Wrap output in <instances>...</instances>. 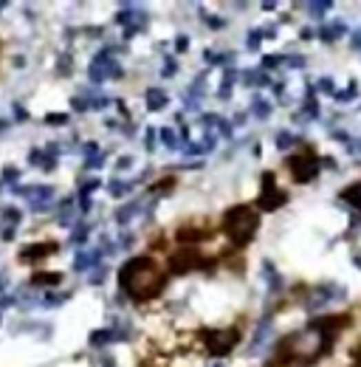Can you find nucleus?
Here are the masks:
<instances>
[{
  "instance_id": "26",
  "label": "nucleus",
  "mask_w": 361,
  "mask_h": 367,
  "mask_svg": "<svg viewBox=\"0 0 361 367\" xmlns=\"http://www.w3.org/2000/svg\"><path fill=\"white\" fill-rule=\"evenodd\" d=\"M59 226H74V209H71V201L65 204V209L63 212H59Z\"/></svg>"
},
{
  "instance_id": "50",
  "label": "nucleus",
  "mask_w": 361,
  "mask_h": 367,
  "mask_svg": "<svg viewBox=\"0 0 361 367\" xmlns=\"http://www.w3.org/2000/svg\"><path fill=\"white\" fill-rule=\"evenodd\" d=\"M14 116H17V119H23V121H25V119H28V113H25V110H23V108H20V105H14Z\"/></svg>"
},
{
  "instance_id": "52",
  "label": "nucleus",
  "mask_w": 361,
  "mask_h": 367,
  "mask_svg": "<svg viewBox=\"0 0 361 367\" xmlns=\"http://www.w3.org/2000/svg\"><path fill=\"white\" fill-rule=\"evenodd\" d=\"M102 367H116V364H113L110 359H105V361H102Z\"/></svg>"
},
{
  "instance_id": "23",
  "label": "nucleus",
  "mask_w": 361,
  "mask_h": 367,
  "mask_svg": "<svg viewBox=\"0 0 361 367\" xmlns=\"http://www.w3.org/2000/svg\"><path fill=\"white\" fill-rule=\"evenodd\" d=\"M243 82L246 85H268V77L262 71H246L243 74Z\"/></svg>"
},
{
  "instance_id": "21",
  "label": "nucleus",
  "mask_w": 361,
  "mask_h": 367,
  "mask_svg": "<svg viewBox=\"0 0 361 367\" xmlns=\"http://www.w3.org/2000/svg\"><path fill=\"white\" fill-rule=\"evenodd\" d=\"M234 77H237V71H234V68H229V71H226V77H223V82H220V85H223V88H220V94H218L220 99H229V97H231V85H234Z\"/></svg>"
},
{
  "instance_id": "2",
  "label": "nucleus",
  "mask_w": 361,
  "mask_h": 367,
  "mask_svg": "<svg viewBox=\"0 0 361 367\" xmlns=\"http://www.w3.org/2000/svg\"><path fill=\"white\" fill-rule=\"evenodd\" d=\"M118 286H122L136 302H144V299L158 297V291L164 288V277L158 274L156 263L149 257H133L122 266V271H118Z\"/></svg>"
},
{
  "instance_id": "55",
  "label": "nucleus",
  "mask_w": 361,
  "mask_h": 367,
  "mask_svg": "<svg viewBox=\"0 0 361 367\" xmlns=\"http://www.w3.org/2000/svg\"><path fill=\"white\" fill-rule=\"evenodd\" d=\"M141 367H149V364H141Z\"/></svg>"
},
{
  "instance_id": "33",
  "label": "nucleus",
  "mask_w": 361,
  "mask_h": 367,
  "mask_svg": "<svg viewBox=\"0 0 361 367\" xmlns=\"http://www.w3.org/2000/svg\"><path fill=\"white\" fill-rule=\"evenodd\" d=\"M293 141H296V139H293L291 133H277V147H280V150H291Z\"/></svg>"
},
{
  "instance_id": "9",
  "label": "nucleus",
  "mask_w": 361,
  "mask_h": 367,
  "mask_svg": "<svg viewBox=\"0 0 361 367\" xmlns=\"http://www.w3.org/2000/svg\"><path fill=\"white\" fill-rule=\"evenodd\" d=\"M14 192H17V195H23V198H28V201H32V206H34V204L54 201V187H45V184H32V187H17Z\"/></svg>"
},
{
  "instance_id": "38",
  "label": "nucleus",
  "mask_w": 361,
  "mask_h": 367,
  "mask_svg": "<svg viewBox=\"0 0 361 367\" xmlns=\"http://www.w3.org/2000/svg\"><path fill=\"white\" fill-rule=\"evenodd\" d=\"M203 23H206L209 28H223V26H226V20H220V17H215V14H203Z\"/></svg>"
},
{
  "instance_id": "24",
  "label": "nucleus",
  "mask_w": 361,
  "mask_h": 367,
  "mask_svg": "<svg viewBox=\"0 0 361 367\" xmlns=\"http://www.w3.org/2000/svg\"><path fill=\"white\" fill-rule=\"evenodd\" d=\"M158 136H161V141H164L169 150H178V144H180V141H178V136H175V130H172V128H161V133H158Z\"/></svg>"
},
{
  "instance_id": "5",
  "label": "nucleus",
  "mask_w": 361,
  "mask_h": 367,
  "mask_svg": "<svg viewBox=\"0 0 361 367\" xmlns=\"http://www.w3.org/2000/svg\"><path fill=\"white\" fill-rule=\"evenodd\" d=\"M288 167H291V175H293L296 184H308V181H313L319 175L322 161L316 159L313 150H305V152H296V156H291Z\"/></svg>"
},
{
  "instance_id": "1",
  "label": "nucleus",
  "mask_w": 361,
  "mask_h": 367,
  "mask_svg": "<svg viewBox=\"0 0 361 367\" xmlns=\"http://www.w3.org/2000/svg\"><path fill=\"white\" fill-rule=\"evenodd\" d=\"M330 345H333V336H327L316 325H308L305 330H296V333L285 336V339L277 345V353L268 361V367H288V364L308 367L324 350H330Z\"/></svg>"
},
{
  "instance_id": "53",
  "label": "nucleus",
  "mask_w": 361,
  "mask_h": 367,
  "mask_svg": "<svg viewBox=\"0 0 361 367\" xmlns=\"http://www.w3.org/2000/svg\"><path fill=\"white\" fill-rule=\"evenodd\" d=\"M6 128H9V125H6V121H0V133H3V130H6Z\"/></svg>"
},
{
  "instance_id": "48",
  "label": "nucleus",
  "mask_w": 361,
  "mask_h": 367,
  "mask_svg": "<svg viewBox=\"0 0 361 367\" xmlns=\"http://www.w3.org/2000/svg\"><path fill=\"white\" fill-rule=\"evenodd\" d=\"M350 150L355 152V159L361 161V139H358V141H350Z\"/></svg>"
},
{
  "instance_id": "17",
  "label": "nucleus",
  "mask_w": 361,
  "mask_h": 367,
  "mask_svg": "<svg viewBox=\"0 0 361 367\" xmlns=\"http://www.w3.org/2000/svg\"><path fill=\"white\" fill-rule=\"evenodd\" d=\"M63 283V274H48V271H40V274H34L32 277V286H59Z\"/></svg>"
},
{
  "instance_id": "34",
  "label": "nucleus",
  "mask_w": 361,
  "mask_h": 367,
  "mask_svg": "<svg viewBox=\"0 0 361 367\" xmlns=\"http://www.w3.org/2000/svg\"><path fill=\"white\" fill-rule=\"evenodd\" d=\"M316 85H319V90H322V94H330V97H336V88H333V79H330V77L319 79Z\"/></svg>"
},
{
  "instance_id": "13",
  "label": "nucleus",
  "mask_w": 361,
  "mask_h": 367,
  "mask_svg": "<svg viewBox=\"0 0 361 367\" xmlns=\"http://www.w3.org/2000/svg\"><path fill=\"white\" fill-rule=\"evenodd\" d=\"M330 299H344V288L342 286H322L311 305H313V308H319L322 302H330Z\"/></svg>"
},
{
  "instance_id": "51",
  "label": "nucleus",
  "mask_w": 361,
  "mask_h": 367,
  "mask_svg": "<svg viewBox=\"0 0 361 367\" xmlns=\"http://www.w3.org/2000/svg\"><path fill=\"white\" fill-rule=\"evenodd\" d=\"M0 291H6V277H3V274H0Z\"/></svg>"
},
{
  "instance_id": "15",
  "label": "nucleus",
  "mask_w": 361,
  "mask_h": 367,
  "mask_svg": "<svg viewBox=\"0 0 361 367\" xmlns=\"http://www.w3.org/2000/svg\"><path fill=\"white\" fill-rule=\"evenodd\" d=\"M268 336H271V317H265L260 325H257V333H254V339H251V345H249V350L251 353H257L265 342H268Z\"/></svg>"
},
{
  "instance_id": "47",
  "label": "nucleus",
  "mask_w": 361,
  "mask_h": 367,
  "mask_svg": "<svg viewBox=\"0 0 361 367\" xmlns=\"http://www.w3.org/2000/svg\"><path fill=\"white\" fill-rule=\"evenodd\" d=\"M175 68H178V66L172 63V59H167V66H164V77H172V74H175Z\"/></svg>"
},
{
  "instance_id": "8",
  "label": "nucleus",
  "mask_w": 361,
  "mask_h": 367,
  "mask_svg": "<svg viewBox=\"0 0 361 367\" xmlns=\"http://www.w3.org/2000/svg\"><path fill=\"white\" fill-rule=\"evenodd\" d=\"M149 209H153V201H149V204H144V201H130V204H125L122 209H116V221L125 226V224L136 221V218L141 215V212L149 218Z\"/></svg>"
},
{
  "instance_id": "32",
  "label": "nucleus",
  "mask_w": 361,
  "mask_h": 367,
  "mask_svg": "<svg viewBox=\"0 0 361 367\" xmlns=\"http://www.w3.org/2000/svg\"><path fill=\"white\" fill-rule=\"evenodd\" d=\"M45 125H68V113H48Z\"/></svg>"
},
{
  "instance_id": "28",
  "label": "nucleus",
  "mask_w": 361,
  "mask_h": 367,
  "mask_svg": "<svg viewBox=\"0 0 361 367\" xmlns=\"http://www.w3.org/2000/svg\"><path fill=\"white\" fill-rule=\"evenodd\" d=\"M282 63H288V59L280 57V54H268V57H262V68H277V66H282Z\"/></svg>"
},
{
  "instance_id": "29",
  "label": "nucleus",
  "mask_w": 361,
  "mask_h": 367,
  "mask_svg": "<svg viewBox=\"0 0 361 367\" xmlns=\"http://www.w3.org/2000/svg\"><path fill=\"white\" fill-rule=\"evenodd\" d=\"M20 218H23V215H20V209H14V206L3 209V221H6L9 226H17V224H20Z\"/></svg>"
},
{
  "instance_id": "22",
  "label": "nucleus",
  "mask_w": 361,
  "mask_h": 367,
  "mask_svg": "<svg viewBox=\"0 0 361 367\" xmlns=\"http://www.w3.org/2000/svg\"><path fill=\"white\" fill-rule=\"evenodd\" d=\"M107 190H110V195H113V198H122V195H127V192L133 190V184H125V181H110V184H107Z\"/></svg>"
},
{
  "instance_id": "40",
  "label": "nucleus",
  "mask_w": 361,
  "mask_h": 367,
  "mask_svg": "<svg viewBox=\"0 0 361 367\" xmlns=\"http://www.w3.org/2000/svg\"><path fill=\"white\" fill-rule=\"evenodd\" d=\"M17 175H20V172H17V167H6V170H3V175H0V181H9V184H12V181H17Z\"/></svg>"
},
{
  "instance_id": "44",
  "label": "nucleus",
  "mask_w": 361,
  "mask_h": 367,
  "mask_svg": "<svg viewBox=\"0 0 361 367\" xmlns=\"http://www.w3.org/2000/svg\"><path fill=\"white\" fill-rule=\"evenodd\" d=\"M102 277H105V266H99L94 274H90V283H102Z\"/></svg>"
},
{
  "instance_id": "25",
  "label": "nucleus",
  "mask_w": 361,
  "mask_h": 367,
  "mask_svg": "<svg viewBox=\"0 0 361 367\" xmlns=\"http://www.w3.org/2000/svg\"><path fill=\"white\" fill-rule=\"evenodd\" d=\"M99 190V178H90L82 184V190H79V201H90V192Z\"/></svg>"
},
{
  "instance_id": "3",
  "label": "nucleus",
  "mask_w": 361,
  "mask_h": 367,
  "mask_svg": "<svg viewBox=\"0 0 361 367\" xmlns=\"http://www.w3.org/2000/svg\"><path fill=\"white\" fill-rule=\"evenodd\" d=\"M260 226V218H257V212L246 204H240V206H231L226 215H223V229L226 235L231 237L234 246H246V243L254 237Z\"/></svg>"
},
{
  "instance_id": "27",
  "label": "nucleus",
  "mask_w": 361,
  "mask_h": 367,
  "mask_svg": "<svg viewBox=\"0 0 361 367\" xmlns=\"http://www.w3.org/2000/svg\"><path fill=\"white\" fill-rule=\"evenodd\" d=\"M355 97H358V82H355V79L350 82V88H347V90L336 94V99H339V102H350V99H355Z\"/></svg>"
},
{
  "instance_id": "18",
  "label": "nucleus",
  "mask_w": 361,
  "mask_h": 367,
  "mask_svg": "<svg viewBox=\"0 0 361 367\" xmlns=\"http://www.w3.org/2000/svg\"><path fill=\"white\" fill-rule=\"evenodd\" d=\"M330 0H316V3H305V9L311 12V17H316V20H322V14H327L330 12Z\"/></svg>"
},
{
  "instance_id": "43",
  "label": "nucleus",
  "mask_w": 361,
  "mask_h": 367,
  "mask_svg": "<svg viewBox=\"0 0 361 367\" xmlns=\"http://www.w3.org/2000/svg\"><path fill=\"white\" fill-rule=\"evenodd\" d=\"M65 71L71 74V54H68V57H65V54L59 57V74H65Z\"/></svg>"
},
{
  "instance_id": "7",
  "label": "nucleus",
  "mask_w": 361,
  "mask_h": 367,
  "mask_svg": "<svg viewBox=\"0 0 361 367\" xmlns=\"http://www.w3.org/2000/svg\"><path fill=\"white\" fill-rule=\"evenodd\" d=\"M288 201V195L282 190H277L274 184V172H262V192H260V209L262 212H274Z\"/></svg>"
},
{
  "instance_id": "46",
  "label": "nucleus",
  "mask_w": 361,
  "mask_h": 367,
  "mask_svg": "<svg viewBox=\"0 0 361 367\" xmlns=\"http://www.w3.org/2000/svg\"><path fill=\"white\" fill-rule=\"evenodd\" d=\"M118 246H122V249H130V246H133V235H130V232L122 235V243H118Z\"/></svg>"
},
{
  "instance_id": "37",
  "label": "nucleus",
  "mask_w": 361,
  "mask_h": 367,
  "mask_svg": "<svg viewBox=\"0 0 361 367\" xmlns=\"http://www.w3.org/2000/svg\"><path fill=\"white\" fill-rule=\"evenodd\" d=\"M85 237H87V226H79V229L74 232V237H71V246H82Z\"/></svg>"
},
{
  "instance_id": "42",
  "label": "nucleus",
  "mask_w": 361,
  "mask_h": 367,
  "mask_svg": "<svg viewBox=\"0 0 361 367\" xmlns=\"http://www.w3.org/2000/svg\"><path fill=\"white\" fill-rule=\"evenodd\" d=\"M189 48V37H184V34H180V37H175V51H180V54H184Z\"/></svg>"
},
{
  "instance_id": "6",
  "label": "nucleus",
  "mask_w": 361,
  "mask_h": 367,
  "mask_svg": "<svg viewBox=\"0 0 361 367\" xmlns=\"http://www.w3.org/2000/svg\"><path fill=\"white\" fill-rule=\"evenodd\" d=\"M203 342L212 356H226L240 342V333L237 330H203Z\"/></svg>"
},
{
  "instance_id": "49",
  "label": "nucleus",
  "mask_w": 361,
  "mask_h": 367,
  "mask_svg": "<svg viewBox=\"0 0 361 367\" xmlns=\"http://www.w3.org/2000/svg\"><path fill=\"white\" fill-rule=\"evenodd\" d=\"M130 164H133V159H130V156H125V159H118V164H116V167H118V170H127Z\"/></svg>"
},
{
  "instance_id": "31",
  "label": "nucleus",
  "mask_w": 361,
  "mask_h": 367,
  "mask_svg": "<svg viewBox=\"0 0 361 367\" xmlns=\"http://www.w3.org/2000/svg\"><path fill=\"white\" fill-rule=\"evenodd\" d=\"M262 37H265L262 32H249V40H246V48H249V51H257V48H260V43H262Z\"/></svg>"
},
{
  "instance_id": "19",
  "label": "nucleus",
  "mask_w": 361,
  "mask_h": 367,
  "mask_svg": "<svg viewBox=\"0 0 361 367\" xmlns=\"http://www.w3.org/2000/svg\"><path fill=\"white\" fill-rule=\"evenodd\" d=\"M251 113H254L257 119H268V116H271V102L254 97V99H251Z\"/></svg>"
},
{
  "instance_id": "20",
  "label": "nucleus",
  "mask_w": 361,
  "mask_h": 367,
  "mask_svg": "<svg viewBox=\"0 0 361 367\" xmlns=\"http://www.w3.org/2000/svg\"><path fill=\"white\" fill-rule=\"evenodd\" d=\"M342 198H344L347 204H353L355 209H361V184H355V187H347V190L342 192Z\"/></svg>"
},
{
  "instance_id": "35",
  "label": "nucleus",
  "mask_w": 361,
  "mask_h": 367,
  "mask_svg": "<svg viewBox=\"0 0 361 367\" xmlns=\"http://www.w3.org/2000/svg\"><path fill=\"white\" fill-rule=\"evenodd\" d=\"M102 161H105V152H96V156H87L85 159V167L87 170H96V167H102Z\"/></svg>"
},
{
  "instance_id": "4",
  "label": "nucleus",
  "mask_w": 361,
  "mask_h": 367,
  "mask_svg": "<svg viewBox=\"0 0 361 367\" xmlns=\"http://www.w3.org/2000/svg\"><path fill=\"white\" fill-rule=\"evenodd\" d=\"M116 54H118V48H105L94 57V63H90V68H87L90 82H105V79H113V77H122V66L116 63Z\"/></svg>"
},
{
  "instance_id": "54",
  "label": "nucleus",
  "mask_w": 361,
  "mask_h": 367,
  "mask_svg": "<svg viewBox=\"0 0 361 367\" xmlns=\"http://www.w3.org/2000/svg\"><path fill=\"white\" fill-rule=\"evenodd\" d=\"M6 9V0H0V12H3Z\"/></svg>"
},
{
  "instance_id": "12",
  "label": "nucleus",
  "mask_w": 361,
  "mask_h": 367,
  "mask_svg": "<svg viewBox=\"0 0 361 367\" xmlns=\"http://www.w3.org/2000/svg\"><path fill=\"white\" fill-rule=\"evenodd\" d=\"M99 260H102V249H87V252H79L76 260H74V271H90V268H99Z\"/></svg>"
},
{
  "instance_id": "30",
  "label": "nucleus",
  "mask_w": 361,
  "mask_h": 367,
  "mask_svg": "<svg viewBox=\"0 0 361 367\" xmlns=\"http://www.w3.org/2000/svg\"><path fill=\"white\" fill-rule=\"evenodd\" d=\"M342 32H344L342 26H333V28H322V32H319V37H322L324 43H333V37H336V34H342Z\"/></svg>"
},
{
  "instance_id": "14",
  "label": "nucleus",
  "mask_w": 361,
  "mask_h": 367,
  "mask_svg": "<svg viewBox=\"0 0 361 367\" xmlns=\"http://www.w3.org/2000/svg\"><path fill=\"white\" fill-rule=\"evenodd\" d=\"M167 102H169L167 90H161V88H149V90H147V110L158 113V110H164V108H167Z\"/></svg>"
},
{
  "instance_id": "16",
  "label": "nucleus",
  "mask_w": 361,
  "mask_h": 367,
  "mask_svg": "<svg viewBox=\"0 0 361 367\" xmlns=\"http://www.w3.org/2000/svg\"><path fill=\"white\" fill-rule=\"evenodd\" d=\"M56 246H51V243H34V246H28L20 252V260H37V257H45L51 255Z\"/></svg>"
},
{
  "instance_id": "10",
  "label": "nucleus",
  "mask_w": 361,
  "mask_h": 367,
  "mask_svg": "<svg viewBox=\"0 0 361 367\" xmlns=\"http://www.w3.org/2000/svg\"><path fill=\"white\" fill-rule=\"evenodd\" d=\"M169 266H172V274H187L189 268H195V266H203V260L198 257V252L187 249V252H180V255H175Z\"/></svg>"
},
{
  "instance_id": "36",
  "label": "nucleus",
  "mask_w": 361,
  "mask_h": 367,
  "mask_svg": "<svg viewBox=\"0 0 361 367\" xmlns=\"http://www.w3.org/2000/svg\"><path fill=\"white\" fill-rule=\"evenodd\" d=\"M43 159H45V150H32V152H28V164H34V167H43Z\"/></svg>"
},
{
  "instance_id": "41",
  "label": "nucleus",
  "mask_w": 361,
  "mask_h": 367,
  "mask_svg": "<svg viewBox=\"0 0 361 367\" xmlns=\"http://www.w3.org/2000/svg\"><path fill=\"white\" fill-rule=\"evenodd\" d=\"M156 133H158L156 128H147V150H149V152L156 150Z\"/></svg>"
},
{
  "instance_id": "39",
  "label": "nucleus",
  "mask_w": 361,
  "mask_h": 367,
  "mask_svg": "<svg viewBox=\"0 0 361 367\" xmlns=\"http://www.w3.org/2000/svg\"><path fill=\"white\" fill-rule=\"evenodd\" d=\"M71 105H74V110H79V113H82V110H90V97H76Z\"/></svg>"
},
{
  "instance_id": "56",
  "label": "nucleus",
  "mask_w": 361,
  "mask_h": 367,
  "mask_svg": "<svg viewBox=\"0 0 361 367\" xmlns=\"http://www.w3.org/2000/svg\"><path fill=\"white\" fill-rule=\"evenodd\" d=\"M0 187H3V181H0Z\"/></svg>"
},
{
  "instance_id": "45",
  "label": "nucleus",
  "mask_w": 361,
  "mask_h": 367,
  "mask_svg": "<svg viewBox=\"0 0 361 367\" xmlns=\"http://www.w3.org/2000/svg\"><path fill=\"white\" fill-rule=\"evenodd\" d=\"M288 66H291V68H302L305 59H302V57H288Z\"/></svg>"
},
{
  "instance_id": "11",
  "label": "nucleus",
  "mask_w": 361,
  "mask_h": 367,
  "mask_svg": "<svg viewBox=\"0 0 361 367\" xmlns=\"http://www.w3.org/2000/svg\"><path fill=\"white\" fill-rule=\"evenodd\" d=\"M125 339H127V330H113V328L90 333V345H94V348H105L110 342H125Z\"/></svg>"
}]
</instances>
